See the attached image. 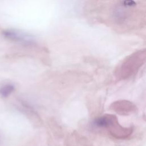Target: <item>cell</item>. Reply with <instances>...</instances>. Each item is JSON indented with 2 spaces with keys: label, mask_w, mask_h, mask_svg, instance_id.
Here are the masks:
<instances>
[{
  "label": "cell",
  "mask_w": 146,
  "mask_h": 146,
  "mask_svg": "<svg viewBox=\"0 0 146 146\" xmlns=\"http://www.w3.org/2000/svg\"><path fill=\"white\" fill-rule=\"evenodd\" d=\"M94 125L97 127L106 128L108 133L117 139H125L133 132V127H123L119 123L117 117L112 114L103 115L94 121Z\"/></svg>",
  "instance_id": "obj_3"
},
{
  "label": "cell",
  "mask_w": 146,
  "mask_h": 146,
  "mask_svg": "<svg viewBox=\"0 0 146 146\" xmlns=\"http://www.w3.org/2000/svg\"><path fill=\"white\" fill-rule=\"evenodd\" d=\"M110 108L121 115H129L137 110L136 106L131 102L127 100H119L113 102Z\"/></svg>",
  "instance_id": "obj_4"
},
{
  "label": "cell",
  "mask_w": 146,
  "mask_h": 146,
  "mask_svg": "<svg viewBox=\"0 0 146 146\" xmlns=\"http://www.w3.org/2000/svg\"><path fill=\"white\" fill-rule=\"evenodd\" d=\"M15 90V87L12 84H6L0 87V95L2 97H8Z\"/></svg>",
  "instance_id": "obj_6"
},
{
  "label": "cell",
  "mask_w": 146,
  "mask_h": 146,
  "mask_svg": "<svg viewBox=\"0 0 146 146\" xmlns=\"http://www.w3.org/2000/svg\"><path fill=\"white\" fill-rule=\"evenodd\" d=\"M3 35L7 39L23 43L26 45H34L35 44L33 38L31 36L13 30H6L3 33Z\"/></svg>",
  "instance_id": "obj_5"
},
{
  "label": "cell",
  "mask_w": 146,
  "mask_h": 146,
  "mask_svg": "<svg viewBox=\"0 0 146 146\" xmlns=\"http://www.w3.org/2000/svg\"><path fill=\"white\" fill-rule=\"evenodd\" d=\"M141 5L138 0H117L110 15L112 23L120 28L135 27V18L141 15Z\"/></svg>",
  "instance_id": "obj_1"
},
{
  "label": "cell",
  "mask_w": 146,
  "mask_h": 146,
  "mask_svg": "<svg viewBox=\"0 0 146 146\" xmlns=\"http://www.w3.org/2000/svg\"><path fill=\"white\" fill-rule=\"evenodd\" d=\"M145 49L137 51L126 57L117 67L115 76L117 80H124L135 74L145 63Z\"/></svg>",
  "instance_id": "obj_2"
}]
</instances>
